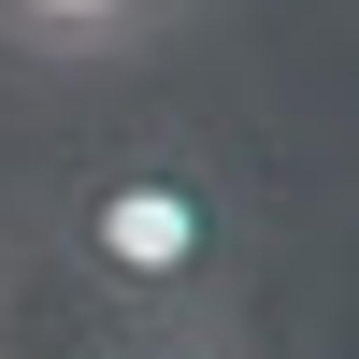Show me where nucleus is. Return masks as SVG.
<instances>
[{"mask_svg": "<svg viewBox=\"0 0 359 359\" xmlns=\"http://www.w3.org/2000/svg\"><path fill=\"white\" fill-rule=\"evenodd\" d=\"M115 359H259L245 316H216V331H115Z\"/></svg>", "mask_w": 359, "mask_h": 359, "instance_id": "7ed1b4c3", "label": "nucleus"}, {"mask_svg": "<svg viewBox=\"0 0 359 359\" xmlns=\"http://www.w3.org/2000/svg\"><path fill=\"white\" fill-rule=\"evenodd\" d=\"M187 0H0V57H43V72H101V57H144Z\"/></svg>", "mask_w": 359, "mask_h": 359, "instance_id": "f03ea898", "label": "nucleus"}, {"mask_svg": "<svg viewBox=\"0 0 359 359\" xmlns=\"http://www.w3.org/2000/svg\"><path fill=\"white\" fill-rule=\"evenodd\" d=\"M57 245H72V287L115 331H216L259 287V216L230 187V158L187 130H144L115 158H86L72 201H57Z\"/></svg>", "mask_w": 359, "mask_h": 359, "instance_id": "f257e3e1", "label": "nucleus"}]
</instances>
